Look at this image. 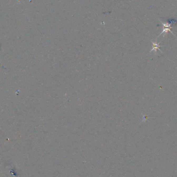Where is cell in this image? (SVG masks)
Instances as JSON below:
<instances>
[{
	"label": "cell",
	"mask_w": 177,
	"mask_h": 177,
	"mask_svg": "<svg viewBox=\"0 0 177 177\" xmlns=\"http://www.w3.org/2000/svg\"><path fill=\"white\" fill-rule=\"evenodd\" d=\"M151 42L152 43V49H151L150 52H152L153 51H154L155 52H157V50H159V51L160 52H162V51L160 50V47H164V46H160V45H159V43H158L156 42L154 43L153 41H151Z\"/></svg>",
	"instance_id": "obj_2"
},
{
	"label": "cell",
	"mask_w": 177,
	"mask_h": 177,
	"mask_svg": "<svg viewBox=\"0 0 177 177\" xmlns=\"http://www.w3.org/2000/svg\"><path fill=\"white\" fill-rule=\"evenodd\" d=\"M162 22V23L163 26V27H164V28H163V31L162 32V33L160 34V35L159 36H160L161 34H164V37L165 36V34H167V32H170L173 35H174V34L173 33V32L171 31V29H172L173 28V27H171V24H169V23H163V22Z\"/></svg>",
	"instance_id": "obj_1"
}]
</instances>
